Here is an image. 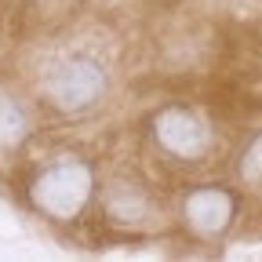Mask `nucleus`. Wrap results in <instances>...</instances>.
Here are the masks:
<instances>
[{
    "label": "nucleus",
    "instance_id": "obj_1",
    "mask_svg": "<svg viewBox=\"0 0 262 262\" xmlns=\"http://www.w3.org/2000/svg\"><path fill=\"white\" fill-rule=\"evenodd\" d=\"M29 208L51 222H77L95 201V168L77 153H55L40 160L26 179Z\"/></svg>",
    "mask_w": 262,
    "mask_h": 262
},
{
    "label": "nucleus",
    "instance_id": "obj_2",
    "mask_svg": "<svg viewBox=\"0 0 262 262\" xmlns=\"http://www.w3.org/2000/svg\"><path fill=\"white\" fill-rule=\"evenodd\" d=\"M110 95V70L95 55H66L58 58L40 80V98L44 106L62 113V117H80L95 110Z\"/></svg>",
    "mask_w": 262,
    "mask_h": 262
},
{
    "label": "nucleus",
    "instance_id": "obj_3",
    "mask_svg": "<svg viewBox=\"0 0 262 262\" xmlns=\"http://www.w3.org/2000/svg\"><path fill=\"white\" fill-rule=\"evenodd\" d=\"M149 139L157 153L175 164H201L215 149L211 124L189 106H164L149 117Z\"/></svg>",
    "mask_w": 262,
    "mask_h": 262
},
{
    "label": "nucleus",
    "instance_id": "obj_4",
    "mask_svg": "<svg viewBox=\"0 0 262 262\" xmlns=\"http://www.w3.org/2000/svg\"><path fill=\"white\" fill-rule=\"evenodd\" d=\"M237 215V196L226 186H196L182 196V222L196 237H219Z\"/></svg>",
    "mask_w": 262,
    "mask_h": 262
},
{
    "label": "nucleus",
    "instance_id": "obj_5",
    "mask_svg": "<svg viewBox=\"0 0 262 262\" xmlns=\"http://www.w3.org/2000/svg\"><path fill=\"white\" fill-rule=\"evenodd\" d=\"M149 215H153V204L139 182H113L106 189V219L113 226L131 229V226L149 222Z\"/></svg>",
    "mask_w": 262,
    "mask_h": 262
},
{
    "label": "nucleus",
    "instance_id": "obj_6",
    "mask_svg": "<svg viewBox=\"0 0 262 262\" xmlns=\"http://www.w3.org/2000/svg\"><path fill=\"white\" fill-rule=\"evenodd\" d=\"M29 135V113L15 95L0 91V149H15Z\"/></svg>",
    "mask_w": 262,
    "mask_h": 262
},
{
    "label": "nucleus",
    "instance_id": "obj_7",
    "mask_svg": "<svg viewBox=\"0 0 262 262\" xmlns=\"http://www.w3.org/2000/svg\"><path fill=\"white\" fill-rule=\"evenodd\" d=\"M241 179L244 182H262V135L244 149L241 157Z\"/></svg>",
    "mask_w": 262,
    "mask_h": 262
}]
</instances>
